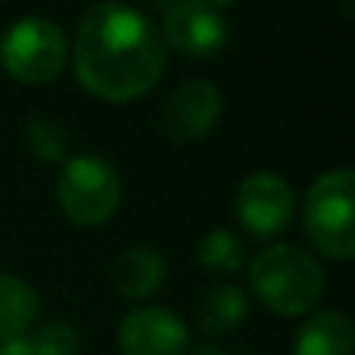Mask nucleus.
Masks as SVG:
<instances>
[{
	"label": "nucleus",
	"instance_id": "obj_9",
	"mask_svg": "<svg viewBox=\"0 0 355 355\" xmlns=\"http://www.w3.org/2000/svg\"><path fill=\"white\" fill-rule=\"evenodd\" d=\"M162 41L187 56H215L227 41V22L200 0H175L162 19Z\"/></svg>",
	"mask_w": 355,
	"mask_h": 355
},
{
	"label": "nucleus",
	"instance_id": "obj_1",
	"mask_svg": "<svg viewBox=\"0 0 355 355\" xmlns=\"http://www.w3.org/2000/svg\"><path fill=\"white\" fill-rule=\"evenodd\" d=\"M72 66L94 97L112 103L141 100L166 72V41L144 10L125 0H100L78 22Z\"/></svg>",
	"mask_w": 355,
	"mask_h": 355
},
{
	"label": "nucleus",
	"instance_id": "obj_10",
	"mask_svg": "<svg viewBox=\"0 0 355 355\" xmlns=\"http://www.w3.org/2000/svg\"><path fill=\"white\" fill-rule=\"evenodd\" d=\"M112 287L125 300H150L166 287L168 265L166 256L156 252L153 246H128L112 262Z\"/></svg>",
	"mask_w": 355,
	"mask_h": 355
},
{
	"label": "nucleus",
	"instance_id": "obj_7",
	"mask_svg": "<svg viewBox=\"0 0 355 355\" xmlns=\"http://www.w3.org/2000/svg\"><path fill=\"white\" fill-rule=\"evenodd\" d=\"M225 97L209 78H190L178 85L162 103V131L172 144H193L218 125Z\"/></svg>",
	"mask_w": 355,
	"mask_h": 355
},
{
	"label": "nucleus",
	"instance_id": "obj_15",
	"mask_svg": "<svg viewBox=\"0 0 355 355\" xmlns=\"http://www.w3.org/2000/svg\"><path fill=\"white\" fill-rule=\"evenodd\" d=\"M69 131L60 119L53 116H35L25 125V147L44 162H60L69 153Z\"/></svg>",
	"mask_w": 355,
	"mask_h": 355
},
{
	"label": "nucleus",
	"instance_id": "obj_16",
	"mask_svg": "<svg viewBox=\"0 0 355 355\" xmlns=\"http://www.w3.org/2000/svg\"><path fill=\"white\" fill-rule=\"evenodd\" d=\"M35 355H78L81 352V334L69 321H50L31 337Z\"/></svg>",
	"mask_w": 355,
	"mask_h": 355
},
{
	"label": "nucleus",
	"instance_id": "obj_3",
	"mask_svg": "<svg viewBox=\"0 0 355 355\" xmlns=\"http://www.w3.org/2000/svg\"><path fill=\"white\" fill-rule=\"evenodd\" d=\"M355 175L334 168L315 178L302 202V231L321 256L346 262L355 252Z\"/></svg>",
	"mask_w": 355,
	"mask_h": 355
},
{
	"label": "nucleus",
	"instance_id": "obj_8",
	"mask_svg": "<svg viewBox=\"0 0 355 355\" xmlns=\"http://www.w3.org/2000/svg\"><path fill=\"white\" fill-rule=\"evenodd\" d=\"M190 331L172 309L144 306L125 315L119 324V352L122 355H187Z\"/></svg>",
	"mask_w": 355,
	"mask_h": 355
},
{
	"label": "nucleus",
	"instance_id": "obj_2",
	"mask_svg": "<svg viewBox=\"0 0 355 355\" xmlns=\"http://www.w3.org/2000/svg\"><path fill=\"white\" fill-rule=\"evenodd\" d=\"M250 287L265 309L284 318L306 315L324 293V268L296 243L265 246L250 265Z\"/></svg>",
	"mask_w": 355,
	"mask_h": 355
},
{
	"label": "nucleus",
	"instance_id": "obj_12",
	"mask_svg": "<svg viewBox=\"0 0 355 355\" xmlns=\"http://www.w3.org/2000/svg\"><path fill=\"white\" fill-rule=\"evenodd\" d=\"M250 315V296L237 284H218L202 296L200 309H196V327L206 337H225V334L237 331Z\"/></svg>",
	"mask_w": 355,
	"mask_h": 355
},
{
	"label": "nucleus",
	"instance_id": "obj_17",
	"mask_svg": "<svg viewBox=\"0 0 355 355\" xmlns=\"http://www.w3.org/2000/svg\"><path fill=\"white\" fill-rule=\"evenodd\" d=\"M0 355H35L31 349V337H12L0 343Z\"/></svg>",
	"mask_w": 355,
	"mask_h": 355
},
{
	"label": "nucleus",
	"instance_id": "obj_4",
	"mask_svg": "<svg viewBox=\"0 0 355 355\" xmlns=\"http://www.w3.org/2000/svg\"><path fill=\"white\" fill-rule=\"evenodd\" d=\"M56 196L66 218L78 227H97L116 215L122 202V178L100 153L69 156L56 181Z\"/></svg>",
	"mask_w": 355,
	"mask_h": 355
},
{
	"label": "nucleus",
	"instance_id": "obj_11",
	"mask_svg": "<svg viewBox=\"0 0 355 355\" xmlns=\"http://www.w3.org/2000/svg\"><path fill=\"white\" fill-rule=\"evenodd\" d=\"M355 331L352 321L340 309L312 312L293 337V355H352Z\"/></svg>",
	"mask_w": 355,
	"mask_h": 355
},
{
	"label": "nucleus",
	"instance_id": "obj_14",
	"mask_svg": "<svg viewBox=\"0 0 355 355\" xmlns=\"http://www.w3.org/2000/svg\"><path fill=\"white\" fill-rule=\"evenodd\" d=\"M196 262L212 275H234L246 265V250L240 237L227 227H212L196 243Z\"/></svg>",
	"mask_w": 355,
	"mask_h": 355
},
{
	"label": "nucleus",
	"instance_id": "obj_6",
	"mask_svg": "<svg viewBox=\"0 0 355 355\" xmlns=\"http://www.w3.org/2000/svg\"><path fill=\"white\" fill-rule=\"evenodd\" d=\"M296 209L293 187L275 172H252L234 193V212L240 225L259 237H275L290 225Z\"/></svg>",
	"mask_w": 355,
	"mask_h": 355
},
{
	"label": "nucleus",
	"instance_id": "obj_19",
	"mask_svg": "<svg viewBox=\"0 0 355 355\" xmlns=\"http://www.w3.org/2000/svg\"><path fill=\"white\" fill-rule=\"evenodd\" d=\"M193 355H227L225 349H218V346H200Z\"/></svg>",
	"mask_w": 355,
	"mask_h": 355
},
{
	"label": "nucleus",
	"instance_id": "obj_18",
	"mask_svg": "<svg viewBox=\"0 0 355 355\" xmlns=\"http://www.w3.org/2000/svg\"><path fill=\"white\" fill-rule=\"evenodd\" d=\"M200 3H206V6H212V10H225V6H231V3H237V0H200Z\"/></svg>",
	"mask_w": 355,
	"mask_h": 355
},
{
	"label": "nucleus",
	"instance_id": "obj_13",
	"mask_svg": "<svg viewBox=\"0 0 355 355\" xmlns=\"http://www.w3.org/2000/svg\"><path fill=\"white\" fill-rule=\"evenodd\" d=\"M41 315V300L31 284L22 277L0 271V343L12 337H25Z\"/></svg>",
	"mask_w": 355,
	"mask_h": 355
},
{
	"label": "nucleus",
	"instance_id": "obj_5",
	"mask_svg": "<svg viewBox=\"0 0 355 355\" xmlns=\"http://www.w3.org/2000/svg\"><path fill=\"white\" fill-rule=\"evenodd\" d=\"M69 62V37L53 19L22 16L0 35V66L25 85L60 78Z\"/></svg>",
	"mask_w": 355,
	"mask_h": 355
}]
</instances>
